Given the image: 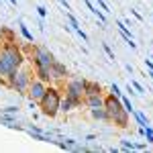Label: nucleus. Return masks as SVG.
I'll return each instance as SVG.
<instances>
[{"label": "nucleus", "mask_w": 153, "mask_h": 153, "mask_svg": "<svg viewBox=\"0 0 153 153\" xmlns=\"http://www.w3.org/2000/svg\"><path fill=\"white\" fill-rule=\"evenodd\" d=\"M25 55L19 43H4L0 47V78H8L25 61Z\"/></svg>", "instance_id": "obj_1"}, {"label": "nucleus", "mask_w": 153, "mask_h": 153, "mask_svg": "<svg viewBox=\"0 0 153 153\" xmlns=\"http://www.w3.org/2000/svg\"><path fill=\"white\" fill-rule=\"evenodd\" d=\"M35 78H37L35 76V68H33L31 59L27 57L23 63L6 78V86H8L10 90H14V92H19V94H27L29 84L33 82Z\"/></svg>", "instance_id": "obj_2"}, {"label": "nucleus", "mask_w": 153, "mask_h": 153, "mask_svg": "<svg viewBox=\"0 0 153 153\" xmlns=\"http://www.w3.org/2000/svg\"><path fill=\"white\" fill-rule=\"evenodd\" d=\"M104 108H106V117L108 123H114L117 127H127L129 125V112L125 110L123 100L114 94H106L104 96Z\"/></svg>", "instance_id": "obj_3"}, {"label": "nucleus", "mask_w": 153, "mask_h": 153, "mask_svg": "<svg viewBox=\"0 0 153 153\" xmlns=\"http://www.w3.org/2000/svg\"><path fill=\"white\" fill-rule=\"evenodd\" d=\"M59 100H61V90L55 88L53 84L47 86V92L43 94V98L39 100V108H41V112L45 114V117H57L59 112Z\"/></svg>", "instance_id": "obj_4"}, {"label": "nucleus", "mask_w": 153, "mask_h": 153, "mask_svg": "<svg viewBox=\"0 0 153 153\" xmlns=\"http://www.w3.org/2000/svg\"><path fill=\"white\" fill-rule=\"evenodd\" d=\"M86 82H88V80H84V78H68L61 94L70 96L71 100H78L80 104H84V96H86Z\"/></svg>", "instance_id": "obj_5"}, {"label": "nucleus", "mask_w": 153, "mask_h": 153, "mask_svg": "<svg viewBox=\"0 0 153 153\" xmlns=\"http://www.w3.org/2000/svg\"><path fill=\"white\" fill-rule=\"evenodd\" d=\"M29 59H31V63H33L35 68H51V63L55 61L53 53H51L47 47H43V45H35Z\"/></svg>", "instance_id": "obj_6"}, {"label": "nucleus", "mask_w": 153, "mask_h": 153, "mask_svg": "<svg viewBox=\"0 0 153 153\" xmlns=\"http://www.w3.org/2000/svg\"><path fill=\"white\" fill-rule=\"evenodd\" d=\"M47 86H49V84H45L43 80L35 78L33 82L29 84V88H27V96H29V100H31V102H35V104H39V100H41L43 94L47 92Z\"/></svg>", "instance_id": "obj_7"}, {"label": "nucleus", "mask_w": 153, "mask_h": 153, "mask_svg": "<svg viewBox=\"0 0 153 153\" xmlns=\"http://www.w3.org/2000/svg\"><path fill=\"white\" fill-rule=\"evenodd\" d=\"M78 106H82L78 100H71L70 96L61 94V100H59V112H70V110L78 108Z\"/></svg>", "instance_id": "obj_8"}, {"label": "nucleus", "mask_w": 153, "mask_h": 153, "mask_svg": "<svg viewBox=\"0 0 153 153\" xmlns=\"http://www.w3.org/2000/svg\"><path fill=\"white\" fill-rule=\"evenodd\" d=\"M84 104L88 106V108L104 106V94H88V96H84Z\"/></svg>", "instance_id": "obj_9"}, {"label": "nucleus", "mask_w": 153, "mask_h": 153, "mask_svg": "<svg viewBox=\"0 0 153 153\" xmlns=\"http://www.w3.org/2000/svg\"><path fill=\"white\" fill-rule=\"evenodd\" d=\"M90 117L94 118V120L108 123V117H106V108H104V106H96V108H90Z\"/></svg>", "instance_id": "obj_10"}, {"label": "nucleus", "mask_w": 153, "mask_h": 153, "mask_svg": "<svg viewBox=\"0 0 153 153\" xmlns=\"http://www.w3.org/2000/svg\"><path fill=\"white\" fill-rule=\"evenodd\" d=\"M88 94H104L102 92V86L96 82H86V96Z\"/></svg>", "instance_id": "obj_11"}, {"label": "nucleus", "mask_w": 153, "mask_h": 153, "mask_svg": "<svg viewBox=\"0 0 153 153\" xmlns=\"http://www.w3.org/2000/svg\"><path fill=\"white\" fill-rule=\"evenodd\" d=\"M120 147L127 149V151H135V149H147V145H137V143H131L129 139H123L120 141Z\"/></svg>", "instance_id": "obj_12"}, {"label": "nucleus", "mask_w": 153, "mask_h": 153, "mask_svg": "<svg viewBox=\"0 0 153 153\" xmlns=\"http://www.w3.org/2000/svg\"><path fill=\"white\" fill-rule=\"evenodd\" d=\"M133 117L137 118V123H139V127H145V125H151V123H149V118L145 117V114H143V112L139 110V108H135V110H133Z\"/></svg>", "instance_id": "obj_13"}, {"label": "nucleus", "mask_w": 153, "mask_h": 153, "mask_svg": "<svg viewBox=\"0 0 153 153\" xmlns=\"http://www.w3.org/2000/svg\"><path fill=\"white\" fill-rule=\"evenodd\" d=\"M139 131H141L143 137L147 139V143H149V145H153V127H151V125H145V127H141Z\"/></svg>", "instance_id": "obj_14"}, {"label": "nucleus", "mask_w": 153, "mask_h": 153, "mask_svg": "<svg viewBox=\"0 0 153 153\" xmlns=\"http://www.w3.org/2000/svg\"><path fill=\"white\" fill-rule=\"evenodd\" d=\"M19 27H21V33H23V37H25V39H27L29 43H35V37H33V33L29 31V27H27V25H25L23 21L19 23Z\"/></svg>", "instance_id": "obj_15"}, {"label": "nucleus", "mask_w": 153, "mask_h": 153, "mask_svg": "<svg viewBox=\"0 0 153 153\" xmlns=\"http://www.w3.org/2000/svg\"><path fill=\"white\" fill-rule=\"evenodd\" d=\"M131 86H133V90H135V92H137V94H145V88H143L141 84L137 82V80H135V78H131Z\"/></svg>", "instance_id": "obj_16"}, {"label": "nucleus", "mask_w": 153, "mask_h": 153, "mask_svg": "<svg viewBox=\"0 0 153 153\" xmlns=\"http://www.w3.org/2000/svg\"><path fill=\"white\" fill-rule=\"evenodd\" d=\"M120 100H123V106H125V110H127L129 114H133V110H135V106H133V102H131L129 98H125V96H120Z\"/></svg>", "instance_id": "obj_17"}, {"label": "nucleus", "mask_w": 153, "mask_h": 153, "mask_svg": "<svg viewBox=\"0 0 153 153\" xmlns=\"http://www.w3.org/2000/svg\"><path fill=\"white\" fill-rule=\"evenodd\" d=\"M102 49L106 51V55H108V59H112V61H114V53H112V49L108 47V43H102Z\"/></svg>", "instance_id": "obj_18"}, {"label": "nucleus", "mask_w": 153, "mask_h": 153, "mask_svg": "<svg viewBox=\"0 0 153 153\" xmlns=\"http://www.w3.org/2000/svg\"><path fill=\"white\" fill-rule=\"evenodd\" d=\"M110 94H114V96H118V98H120V96H123V92H120V88H118L117 84H112V86H110Z\"/></svg>", "instance_id": "obj_19"}, {"label": "nucleus", "mask_w": 153, "mask_h": 153, "mask_svg": "<svg viewBox=\"0 0 153 153\" xmlns=\"http://www.w3.org/2000/svg\"><path fill=\"white\" fill-rule=\"evenodd\" d=\"M74 31H76V33H78V35L82 37V41H86V43H88V35H86V33H84L82 29H80V27H76V29H74Z\"/></svg>", "instance_id": "obj_20"}, {"label": "nucleus", "mask_w": 153, "mask_h": 153, "mask_svg": "<svg viewBox=\"0 0 153 153\" xmlns=\"http://www.w3.org/2000/svg\"><path fill=\"white\" fill-rule=\"evenodd\" d=\"M68 21H70V25H71V29H76V27H80V25H78V21H76V19H74V16H71L70 12H68Z\"/></svg>", "instance_id": "obj_21"}, {"label": "nucleus", "mask_w": 153, "mask_h": 153, "mask_svg": "<svg viewBox=\"0 0 153 153\" xmlns=\"http://www.w3.org/2000/svg\"><path fill=\"white\" fill-rule=\"evenodd\" d=\"M143 61H145V68H147L149 71H153V61H151V57H149V59H143Z\"/></svg>", "instance_id": "obj_22"}, {"label": "nucleus", "mask_w": 153, "mask_h": 153, "mask_svg": "<svg viewBox=\"0 0 153 153\" xmlns=\"http://www.w3.org/2000/svg\"><path fill=\"white\" fill-rule=\"evenodd\" d=\"M37 10H39V16H45V14H47V10H45V8H43V6H39V8H37Z\"/></svg>", "instance_id": "obj_23"}, {"label": "nucleus", "mask_w": 153, "mask_h": 153, "mask_svg": "<svg viewBox=\"0 0 153 153\" xmlns=\"http://www.w3.org/2000/svg\"><path fill=\"white\" fill-rule=\"evenodd\" d=\"M127 92H129L131 96H135V94H137V92H135V90H133V86H131V84H129V86H127Z\"/></svg>", "instance_id": "obj_24"}, {"label": "nucleus", "mask_w": 153, "mask_h": 153, "mask_svg": "<svg viewBox=\"0 0 153 153\" xmlns=\"http://www.w3.org/2000/svg\"><path fill=\"white\" fill-rule=\"evenodd\" d=\"M96 2L100 4V8H102V10H108V8H106V4H104V2H102V0H96Z\"/></svg>", "instance_id": "obj_25"}, {"label": "nucleus", "mask_w": 153, "mask_h": 153, "mask_svg": "<svg viewBox=\"0 0 153 153\" xmlns=\"http://www.w3.org/2000/svg\"><path fill=\"white\" fill-rule=\"evenodd\" d=\"M151 61H153V55H151Z\"/></svg>", "instance_id": "obj_26"}]
</instances>
